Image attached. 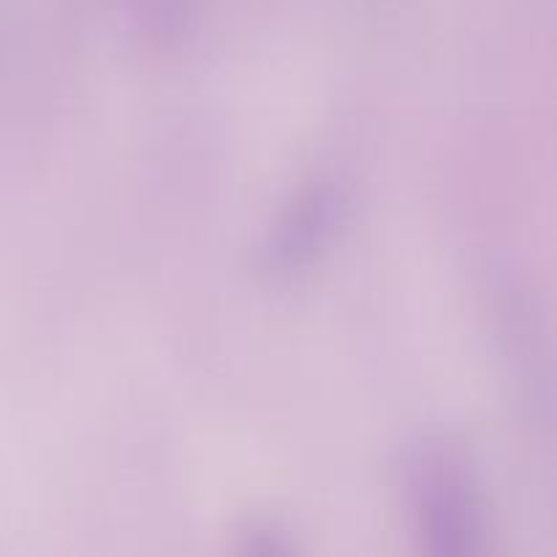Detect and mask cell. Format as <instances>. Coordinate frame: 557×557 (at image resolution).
I'll use <instances>...</instances> for the list:
<instances>
[{
	"instance_id": "6da1fadb",
	"label": "cell",
	"mask_w": 557,
	"mask_h": 557,
	"mask_svg": "<svg viewBox=\"0 0 557 557\" xmlns=\"http://www.w3.org/2000/svg\"><path fill=\"white\" fill-rule=\"evenodd\" d=\"M403 493L424 547L438 557H471L484 549L487 520L476 471L466 446L430 433L403 451Z\"/></svg>"
},
{
	"instance_id": "7a4b0ae2",
	"label": "cell",
	"mask_w": 557,
	"mask_h": 557,
	"mask_svg": "<svg viewBox=\"0 0 557 557\" xmlns=\"http://www.w3.org/2000/svg\"><path fill=\"white\" fill-rule=\"evenodd\" d=\"M348 215V199L335 183H313L281 212L261 248L270 275H297L332 245Z\"/></svg>"
},
{
	"instance_id": "3957f363",
	"label": "cell",
	"mask_w": 557,
	"mask_h": 557,
	"mask_svg": "<svg viewBox=\"0 0 557 557\" xmlns=\"http://www.w3.org/2000/svg\"><path fill=\"white\" fill-rule=\"evenodd\" d=\"M237 539L239 549L253 555H292L297 549L292 533L275 520H248Z\"/></svg>"
}]
</instances>
